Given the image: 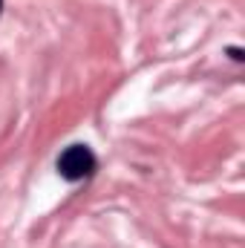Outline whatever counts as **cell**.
Wrapping results in <instances>:
<instances>
[{"label": "cell", "instance_id": "7a4b0ae2", "mask_svg": "<svg viewBox=\"0 0 245 248\" xmlns=\"http://www.w3.org/2000/svg\"><path fill=\"white\" fill-rule=\"evenodd\" d=\"M228 55H231V61H237V63H240V61L245 58V55H243V49H240V46H228Z\"/></svg>", "mask_w": 245, "mask_h": 248}, {"label": "cell", "instance_id": "6da1fadb", "mask_svg": "<svg viewBox=\"0 0 245 248\" xmlns=\"http://www.w3.org/2000/svg\"><path fill=\"white\" fill-rule=\"evenodd\" d=\"M95 170H98V159L87 144H69L58 156V173L66 182H84L95 176Z\"/></svg>", "mask_w": 245, "mask_h": 248}, {"label": "cell", "instance_id": "3957f363", "mask_svg": "<svg viewBox=\"0 0 245 248\" xmlns=\"http://www.w3.org/2000/svg\"><path fill=\"white\" fill-rule=\"evenodd\" d=\"M0 12H3V0H0Z\"/></svg>", "mask_w": 245, "mask_h": 248}]
</instances>
